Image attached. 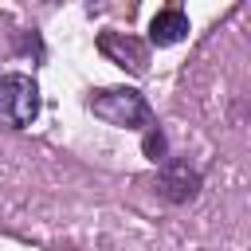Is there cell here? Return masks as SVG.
<instances>
[{
	"instance_id": "2",
	"label": "cell",
	"mask_w": 251,
	"mask_h": 251,
	"mask_svg": "<svg viewBox=\"0 0 251 251\" xmlns=\"http://www.w3.org/2000/svg\"><path fill=\"white\" fill-rule=\"evenodd\" d=\"M0 118L16 129L31 126L39 118V86H35L31 75L12 71V75L0 78Z\"/></svg>"
},
{
	"instance_id": "6",
	"label": "cell",
	"mask_w": 251,
	"mask_h": 251,
	"mask_svg": "<svg viewBox=\"0 0 251 251\" xmlns=\"http://www.w3.org/2000/svg\"><path fill=\"white\" fill-rule=\"evenodd\" d=\"M165 149H169V145H165V133H161L157 126H149V129H145V157H149L153 165H161V161H169Z\"/></svg>"
},
{
	"instance_id": "1",
	"label": "cell",
	"mask_w": 251,
	"mask_h": 251,
	"mask_svg": "<svg viewBox=\"0 0 251 251\" xmlns=\"http://www.w3.org/2000/svg\"><path fill=\"white\" fill-rule=\"evenodd\" d=\"M86 106H90L94 118H102L118 129H149L153 126V110H149L145 94L133 90V86H106V90L90 94Z\"/></svg>"
},
{
	"instance_id": "5",
	"label": "cell",
	"mask_w": 251,
	"mask_h": 251,
	"mask_svg": "<svg viewBox=\"0 0 251 251\" xmlns=\"http://www.w3.org/2000/svg\"><path fill=\"white\" fill-rule=\"evenodd\" d=\"M188 35V16L180 8H161L153 20H149V43L153 47H173Z\"/></svg>"
},
{
	"instance_id": "4",
	"label": "cell",
	"mask_w": 251,
	"mask_h": 251,
	"mask_svg": "<svg viewBox=\"0 0 251 251\" xmlns=\"http://www.w3.org/2000/svg\"><path fill=\"white\" fill-rule=\"evenodd\" d=\"M98 51L110 55L118 67H129V71H145V47L126 35V31H102L98 35Z\"/></svg>"
},
{
	"instance_id": "3",
	"label": "cell",
	"mask_w": 251,
	"mask_h": 251,
	"mask_svg": "<svg viewBox=\"0 0 251 251\" xmlns=\"http://www.w3.org/2000/svg\"><path fill=\"white\" fill-rule=\"evenodd\" d=\"M157 184H161V196H165V200L188 204V200H196V192H200V173L188 169V161H161Z\"/></svg>"
}]
</instances>
